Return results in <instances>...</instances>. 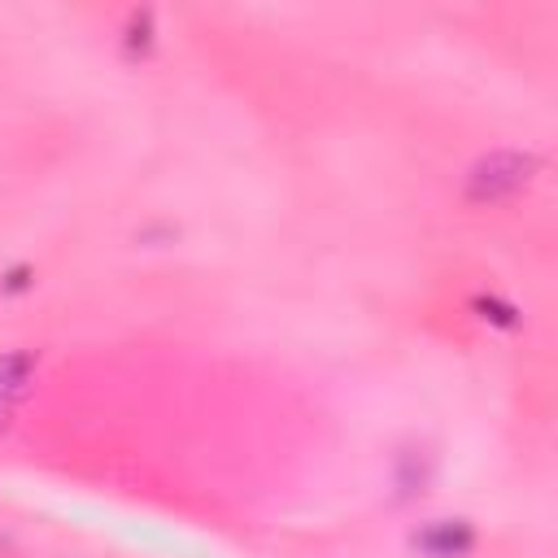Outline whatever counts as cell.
I'll return each mask as SVG.
<instances>
[{
	"label": "cell",
	"instance_id": "obj_1",
	"mask_svg": "<svg viewBox=\"0 0 558 558\" xmlns=\"http://www.w3.org/2000/svg\"><path fill=\"white\" fill-rule=\"evenodd\" d=\"M527 170H532V157L497 153L484 166H475V174L466 183V196L471 201H501V196H510V192H519L527 183Z\"/></svg>",
	"mask_w": 558,
	"mask_h": 558
},
{
	"label": "cell",
	"instance_id": "obj_2",
	"mask_svg": "<svg viewBox=\"0 0 558 558\" xmlns=\"http://www.w3.org/2000/svg\"><path fill=\"white\" fill-rule=\"evenodd\" d=\"M418 545H423L427 554H436V558H453V554H462V549L471 545V532H466L462 523H436L432 532L418 536Z\"/></svg>",
	"mask_w": 558,
	"mask_h": 558
}]
</instances>
